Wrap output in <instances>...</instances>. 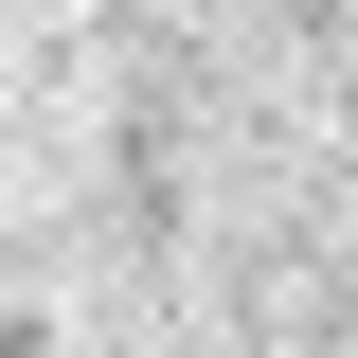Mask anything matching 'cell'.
Masks as SVG:
<instances>
[{"label": "cell", "instance_id": "obj_1", "mask_svg": "<svg viewBox=\"0 0 358 358\" xmlns=\"http://www.w3.org/2000/svg\"><path fill=\"white\" fill-rule=\"evenodd\" d=\"M0 358H54V341H36V322H0Z\"/></svg>", "mask_w": 358, "mask_h": 358}]
</instances>
